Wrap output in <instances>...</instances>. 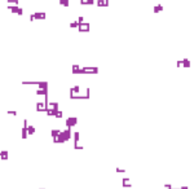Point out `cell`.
Returning <instances> with one entry per match:
<instances>
[{"label":"cell","instance_id":"1","mask_svg":"<svg viewBox=\"0 0 194 189\" xmlns=\"http://www.w3.org/2000/svg\"><path fill=\"white\" fill-rule=\"evenodd\" d=\"M47 18V13L45 12H34L30 14V21L34 22V21H39V20H45Z\"/></svg>","mask_w":194,"mask_h":189},{"label":"cell","instance_id":"2","mask_svg":"<svg viewBox=\"0 0 194 189\" xmlns=\"http://www.w3.org/2000/svg\"><path fill=\"white\" fill-rule=\"evenodd\" d=\"M98 71H100L98 67H92V66L80 67V74H98Z\"/></svg>","mask_w":194,"mask_h":189},{"label":"cell","instance_id":"3","mask_svg":"<svg viewBox=\"0 0 194 189\" xmlns=\"http://www.w3.org/2000/svg\"><path fill=\"white\" fill-rule=\"evenodd\" d=\"M7 9L10 10L12 13H14V14H18V16L23 14V9H22L19 5H7Z\"/></svg>","mask_w":194,"mask_h":189},{"label":"cell","instance_id":"4","mask_svg":"<svg viewBox=\"0 0 194 189\" xmlns=\"http://www.w3.org/2000/svg\"><path fill=\"white\" fill-rule=\"evenodd\" d=\"M78 122H79L78 117H69V118L66 119V128H73V127H75V126L78 124Z\"/></svg>","mask_w":194,"mask_h":189},{"label":"cell","instance_id":"5","mask_svg":"<svg viewBox=\"0 0 194 189\" xmlns=\"http://www.w3.org/2000/svg\"><path fill=\"white\" fill-rule=\"evenodd\" d=\"M91 29V23L89 22H83V23H79L78 25V30L80 32H88Z\"/></svg>","mask_w":194,"mask_h":189},{"label":"cell","instance_id":"6","mask_svg":"<svg viewBox=\"0 0 194 189\" xmlns=\"http://www.w3.org/2000/svg\"><path fill=\"white\" fill-rule=\"evenodd\" d=\"M27 126H29V123H27V119H23V126H22V130H21V137L23 139V140H26L29 136H27Z\"/></svg>","mask_w":194,"mask_h":189},{"label":"cell","instance_id":"7","mask_svg":"<svg viewBox=\"0 0 194 189\" xmlns=\"http://www.w3.org/2000/svg\"><path fill=\"white\" fill-rule=\"evenodd\" d=\"M35 109H36L38 113H41V111H45L47 110V105L44 102H41V101H38L36 102V106H35Z\"/></svg>","mask_w":194,"mask_h":189},{"label":"cell","instance_id":"8","mask_svg":"<svg viewBox=\"0 0 194 189\" xmlns=\"http://www.w3.org/2000/svg\"><path fill=\"white\" fill-rule=\"evenodd\" d=\"M122 187L123 188H131L132 187L131 179H129V177H123V179H122Z\"/></svg>","mask_w":194,"mask_h":189},{"label":"cell","instance_id":"9","mask_svg":"<svg viewBox=\"0 0 194 189\" xmlns=\"http://www.w3.org/2000/svg\"><path fill=\"white\" fill-rule=\"evenodd\" d=\"M79 91H80V86H79V84H75L74 87H71V88L69 89V93H70V95H78V93H79Z\"/></svg>","mask_w":194,"mask_h":189},{"label":"cell","instance_id":"10","mask_svg":"<svg viewBox=\"0 0 194 189\" xmlns=\"http://www.w3.org/2000/svg\"><path fill=\"white\" fill-rule=\"evenodd\" d=\"M0 159L1 161L9 159V152H8V150H1V152H0Z\"/></svg>","mask_w":194,"mask_h":189},{"label":"cell","instance_id":"11","mask_svg":"<svg viewBox=\"0 0 194 189\" xmlns=\"http://www.w3.org/2000/svg\"><path fill=\"white\" fill-rule=\"evenodd\" d=\"M95 4L97 7L102 8V7H109V1H105V0H96Z\"/></svg>","mask_w":194,"mask_h":189},{"label":"cell","instance_id":"12","mask_svg":"<svg viewBox=\"0 0 194 189\" xmlns=\"http://www.w3.org/2000/svg\"><path fill=\"white\" fill-rule=\"evenodd\" d=\"M60 104L56 102V101H51V102H48V108H51V109H53V110H58L60 109Z\"/></svg>","mask_w":194,"mask_h":189},{"label":"cell","instance_id":"13","mask_svg":"<svg viewBox=\"0 0 194 189\" xmlns=\"http://www.w3.org/2000/svg\"><path fill=\"white\" fill-rule=\"evenodd\" d=\"M73 137H74V145H78V142L80 140V132H78V131L73 132Z\"/></svg>","mask_w":194,"mask_h":189},{"label":"cell","instance_id":"14","mask_svg":"<svg viewBox=\"0 0 194 189\" xmlns=\"http://www.w3.org/2000/svg\"><path fill=\"white\" fill-rule=\"evenodd\" d=\"M38 88H40V89H48L49 88L48 82H38Z\"/></svg>","mask_w":194,"mask_h":189},{"label":"cell","instance_id":"15","mask_svg":"<svg viewBox=\"0 0 194 189\" xmlns=\"http://www.w3.org/2000/svg\"><path fill=\"white\" fill-rule=\"evenodd\" d=\"M71 73L73 74H80V66L78 64H74L71 66Z\"/></svg>","mask_w":194,"mask_h":189},{"label":"cell","instance_id":"16","mask_svg":"<svg viewBox=\"0 0 194 189\" xmlns=\"http://www.w3.org/2000/svg\"><path fill=\"white\" fill-rule=\"evenodd\" d=\"M181 67H190V60L189 58L181 60Z\"/></svg>","mask_w":194,"mask_h":189},{"label":"cell","instance_id":"17","mask_svg":"<svg viewBox=\"0 0 194 189\" xmlns=\"http://www.w3.org/2000/svg\"><path fill=\"white\" fill-rule=\"evenodd\" d=\"M35 93H36L38 96H45V95H48V89H40V88H38L36 91H35Z\"/></svg>","mask_w":194,"mask_h":189},{"label":"cell","instance_id":"18","mask_svg":"<svg viewBox=\"0 0 194 189\" xmlns=\"http://www.w3.org/2000/svg\"><path fill=\"white\" fill-rule=\"evenodd\" d=\"M27 136H32L35 133V127L34 126H27Z\"/></svg>","mask_w":194,"mask_h":189},{"label":"cell","instance_id":"19","mask_svg":"<svg viewBox=\"0 0 194 189\" xmlns=\"http://www.w3.org/2000/svg\"><path fill=\"white\" fill-rule=\"evenodd\" d=\"M164 10V7L162 4H157L154 7V13H159V12H163Z\"/></svg>","mask_w":194,"mask_h":189},{"label":"cell","instance_id":"20","mask_svg":"<svg viewBox=\"0 0 194 189\" xmlns=\"http://www.w3.org/2000/svg\"><path fill=\"white\" fill-rule=\"evenodd\" d=\"M56 111H57V110H53V109H51V108H47L45 113H47V115H48V117H54Z\"/></svg>","mask_w":194,"mask_h":189},{"label":"cell","instance_id":"21","mask_svg":"<svg viewBox=\"0 0 194 189\" xmlns=\"http://www.w3.org/2000/svg\"><path fill=\"white\" fill-rule=\"evenodd\" d=\"M60 131H61V130H58V128H53V130H51V136H52V139H54L56 136H58Z\"/></svg>","mask_w":194,"mask_h":189},{"label":"cell","instance_id":"22","mask_svg":"<svg viewBox=\"0 0 194 189\" xmlns=\"http://www.w3.org/2000/svg\"><path fill=\"white\" fill-rule=\"evenodd\" d=\"M96 0H84V1H80V5H93Z\"/></svg>","mask_w":194,"mask_h":189},{"label":"cell","instance_id":"23","mask_svg":"<svg viewBox=\"0 0 194 189\" xmlns=\"http://www.w3.org/2000/svg\"><path fill=\"white\" fill-rule=\"evenodd\" d=\"M58 3H60V5H62V7H69V5H70V0H58Z\"/></svg>","mask_w":194,"mask_h":189},{"label":"cell","instance_id":"24","mask_svg":"<svg viewBox=\"0 0 194 189\" xmlns=\"http://www.w3.org/2000/svg\"><path fill=\"white\" fill-rule=\"evenodd\" d=\"M62 117H63V111L58 109V110L56 111V114H54V118H57V119H61V118H62Z\"/></svg>","mask_w":194,"mask_h":189},{"label":"cell","instance_id":"25","mask_svg":"<svg viewBox=\"0 0 194 189\" xmlns=\"http://www.w3.org/2000/svg\"><path fill=\"white\" fill-rule=\"evenodd\" d=\"M8 5H19V0H7Z\"/></svg>","mask_w":194,"mask_h":189},{"label":"cell","instance_id":"26","mask_svg":"<svg viewBox=\"0 0 194 189\" xmlns=\"http://www.w3.org/2000/svg\"><path fill=\"white\" fill-rule=\"evenodd\" d=\"M78 23L76 21H73V22H70V25H69V26H70V29H78Z\"/></svg>","mask_w":194,"mask_h":189},{"label":"cell","instance_id":"27","mask_svg":"<svg viewBox=\"0 0 194 189\" xmlns=\"http://www.w3.org/2000/svg\"><path fill=\"white\" fill-rule=\"evenodd\" d=\"M7 114H8V115H13V117H17V111H16V110H8L7 111Z\"/></svg>","mask_w":194,"mask_h":189},{"label":"cell","instance_id":"28","mask_svg":"<svg viewBox=\"0 0 194 189\" xmlns=\"http://www.w3.org/2000/svg\"><path fill=\"white\" fill-rule=\"evenodd\" d=\"M115 172H118V174H124V172H126V170H124V168H120V167H116V168H115Z\"/></svg>","mask_w":194,"mask_h":189},{"label":"cell","instance_id":"29","mask_svg":"<svg viewBox=\"0 0 194 189\" xmlns=\"http://www.w3.org/2000/svg\"><path fill=\"white\" fill-rule=\"evenodd\" d=\"M85 97H87V100L91 97V88H89V87L87 88V92H85Z\"/></svg>","mask_w":194,"mask_h":189},{"label":"cell","instance_id":"30","mask_svg":"<svg viewBox=\"0 0 194 189\" xmlns=\"http://www.w3.org/2000/svg\"><path fill=\"white\" fill-rule=\"evenodd\" d=\"M76 22H78V23H83V22H84V17H83V16H80V17H78Z\"/></svg>","mask_w":194,"mask_h":189},{"label":"cell","instance_id":"31","mask_svg":"<svg viewBox=\"0 0 194 189\" xmlns=\"http://www.w3.org/2000/svg\"><path fill=\"white\" fill-rule=\"evenodd\" d=\"M74 149H75V150H83V149H84V146H80V145L78 144V145H74Z\"/></svg>","mask_w":194,"mask_h":189},{"label":"cell","instance_id":"32","mask_svg":"<svg viewBox=\"0 0 194 189\" xmlns=\"http://www.w3.org/2000/svg\"><path fill=\"white\" fill-rule=\"evenodd\" d=\"M171 188H172L171 184H164V189H171Z\"/></svg>","mask_w":194,"mask_h":189},{"label":"cell","instance_id":"33","mask_svg":"<svg viewBox=\"0 0 194 189\" xmlns=\"http://www.w3.org/2000/svg\"><path fill=\"white\" fill-rule=\"evenodd\" d=\"M176 66H177V67H181V60H180V61H177V62H176Z\"/></svg>","mask_w":194,"mask_h":189},{"label":"cell","instance_id":"34","mask_svg":"<svg viewBox=\"0 0 194 189\" xmlns=\"http://www.w3.org/2000/svg\"><path fill=\"white\" fill-rule=\"evenodd\" d=\"M179 189H189V188H188V187H180Z\"/></svg>","mask_w":194,"mask_h":189},{"label":"cell","instance_id":"35","mask_svg":"<svg viewBox=\"0 0 194 189\" xmlns=\"http://www.w3.org/2000/svg\"><path fill=\"white\" fill-rule=\"evenodd\" d=\"M40 189H45V188H40Z\"/></svg>","mask_w":194,"mask_h":189},{"label":"cell","instance_id":"36","mask_svg":"<svg viewBox=\"0 0 194 189\" xmlns=\"http://www.w3.org/2000/svg\"><path fill=\"white\" fill-rule=\"evenodd\" d=\"M105 1H109V0H105Z\"/></svg>","mask_w":194,"mask_h":189}]
</instances>
